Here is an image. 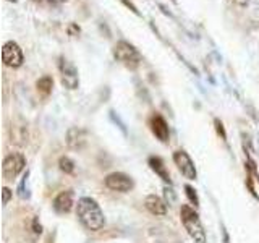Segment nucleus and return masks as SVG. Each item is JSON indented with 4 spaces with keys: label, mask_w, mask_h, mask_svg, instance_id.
Returning a JSON list of instances; mask_svg holds the SVG:
<instances>
[{
    "label": "nucleus",
    "mask_w": 259,
    "mask_h": 243,
    "mask_svg": "<svg viewBox=\"0 0 259 243\" xmlns=\"http://www.w3.org/2000/svg\"><path fill=\"white\" fill-rule=\"evenodd\" d=\"M76 217L81 222V225L91 232H99L105 225V217L99 202L89 196H83L78 199Z\"/></svg>",
    "instance_id": "nucleus-1"
},
{
    "label": "nucleus",
    "mask_w": 259,
    "mask_h": 243,
    "mask_svg": "<svg viewBox=\"0 0 259 243\" xmlns=\"http://www.w3.org/2000/svg\"><path fill=\"white\" fill-rule=\"evenodd\" d=\"M180 221H182V224L185 227L186 233L190 235L194 243H206L207 241L204 227H202L199 214L194 211V208H191L188 205H182V208H180Z\"/></svg>",
    "instance_id": "nucleus-2"
},
{
    "label": "nucleus",
    "mask_w": 259,
    "mask_h": 243,
    "mask_svg": "<svg viewBox=\"0 0 259 243\" xmlns=\"http://www.w3.org/2000/svg\"><path fill=\"white\" fill-rule=\"evenodd\" d=\"M113 57L130 70H136L143 62V55L140 54V51L135 46L126 43V40H120V43L115 44V47H113Z\"/></svg>",
    "instance_id": "nucleus-3"
},
{
    "label": "nucleus",
    "mask_w": 259,
    "mask_h": 243,
    "mask_svg": "<svg viewBox=\"0 0 259 243\" xmlns=\"http://www.w3.org/2000/svg\"><path fill=\"white\" fill-rule=\"evenodd\" d=\"M26 167V157L21 152H10L2 162V175L7 180H13Z\"/></svg>",
    "instance_id": "nucleus-4"
},
{
    "label": "nucleus",
    "mask_w": 259,
    "mask_h": 243,
    "mask_svg": "<svg viewBox=\"0 0 259 243\" xmlns=\"http://www.w3.org/2000/svg\"><path fill=\"white\" fill-rule=\"evenodd\" d=\"M104 183L109 190L118 193H128L133 190L135 182L133 178L123 172H112L104 178Z\"/></svg>",
    "instance_id": "nucleus-5"
},
{
    "label": "nucleus",
    "mask_w": 259,
    "mask_h": 243,
    "mask_svg": "<svg viewBox=\"0 0 259 243\" xmlns=\"http://www.w3.org/2000/svg\"><path fill=\"white\" fill-rule=\"evenodd\" d=\"M174 162L177 169L180 170L182 175L186 178V180H196L198 178V172H196V166H194L193 159L190 157V154L183 151V149H178L174 152Z\"/></svg>",
    "instance_id": "nucleus-6"
},
{
    "label": "nucleus",
    "mask_w": 259,
    "mask_h": 243,
    "mask_svg": "<svg viewBox=\"0 0 259 243\" xmlns=\"http://www.w3.org/2000/svg\"><path fill=\"white\" fill-rule=\"evenodd\" d=\"M2 60L7 67H12V68H20L23 62H24V55L21 47L13 43V40H8V43L4 44L2 47Z\"/></svg>",
    "instance_id": "nucleus-7"
},
{
    "label": "nucleus",
    "mask_w": 259,
    "mask_h": 243,
    "mask_svg": "<svg viewBox=\"0 0 259 243\" xmlns=\"http://www.w3.org/2000/svg\"><path fill=\"white\" fill-rule=\"evenodd\" d=\"M59 70H60V79H62V85L67 88V89H76L79 86V75H78V70L76 67L73 65L70 60L67 59H60L59 63Z\"/></svg>",
    "instance_id": "nucleus-8"
},
{
    "label": "nucleus",
    "mask_w": 259,
    "mask_h": 243,
    "mask_svg": "<svg viewBox=\"0 0 259 243\" xmlns=\"http://www.w3.org/2000/svg\"><path fill=\"white\" fill-rule=\"evenodd\" d=\"M149 127H151V132L154 133V136L157 138L159 141L162 143H167L168 138H170V130L165 118L160 115V113H154L149 118Z\"/></svg>",
    "instance_id": "nucleus-9"
},
{
    "label": "nucleus",
    "mask_w": 259,
    "mask_h": 243,
    "mask_svg": "<svg viewBox=\"0 0 259 243\" xmlns=\"http://www.w3.org/2000/svg\"><path fill=\"white\" fill-rule=\"evenodd\" d=\"M67 146L73 151H81L88 143V133L79 127H71L67 132Z\"/></svg>",
    "instance_id": "nucleus-10"
},
{
    "label": "nucleus",
    "mask_w": 259,
    "mask_h": 243,
    "mask_svg": "<svg viewBox=\"0 0 259 243\" xmlns=\"http://www.w3.org/2000/svg\"><path fill=\"white\" fill-rule=\"evenodd\" d=\"M73 193L70 190L60 191L52 201V208L57 214H68L70 211L73 209Z\"/></svg>",
    "instance_id": "nucleus-11"
},
{
    "label": "nucleus",
    "mask_w": 259,
    "mask_h": 243,
    "mask_svg": "<svg viewBox=\"0 0 259 243\" xmlns=\"http://www.w3.org/2000/svg\"><path fill=\"white\" fill-rule=\"evenodd\" d=\"M144 208L149 211L152 216H165L167 214V202L157 194H148L144 199Z\"/></svg>",
    "instance_id": "nucleus-12"
},
{
    "label": "nucleus",
    "mask_w": 259,
    "mask_h": 243,
    "mask_svg": "<svg viewBox=\"0 0 259 243\" xmlns=\"http://www.w3.org/2000/svg\"><path fill=\"white\" fill-rule=\"evenodd\" d=\"M148 164H149L152 172L156 174L157 177H160L165 183H168V185L172 183V180H170V174H168V170H167V166H165V162L162 160V157H159V156H151L148 159Z\"/></svg>",
    "instance_id": "nucleus-13"
},
{
    "label": "nucleus",
    "mask_w": 259,
    "mask_h": 243,
    "mask_svg": "<svg viewBox=\"0 0 259 243\" xmlns=\"http://www.w3.org/2000/svg\"><path fill=\"white\" fill-rule=\"evenodd\" d=\"M36 88H37V93L40 96H49L52 93V88H54V79L51 76H42V78H39L37 79V83H36Z\"/></svg>",
    "instance_id": "nucleus-14"
},
{
    "label": "nucleus",
    "mask_w": 259,
    "mask_h": 243,
    "mask_svg": "<svg viewBox=\"0 0 259 243\" xmlns=\"http://www.w3.org/2000/svg\"><path fill=\"white\" fill-rule=\"evenodd\" d=\"M59 167H60L62 172H65V174H73V172H75V162H73L68 156H62L59 159Z\"/></svg>",
    "instance_id": "nucleus-15"
},
{
    "label": "nucleus",
    "mask_w": 259,
    "mask_h": 243,
    "mask_svg": "<svg viewBox=\"0 0 259 243\" xmlns=\"http://www.w3.org/2000/svg\"><path fill=\"white\" fill-rule=\"evenodd\" d=\"M185 194H186V198H188L191 201V205H194V208H198L199 206V198H198V193L196 190L193 188V186L190 185H185Z\"/></svg>",
    "instance_id": "nucleus-16"
},
{
    "label": "nucleus",
    "mask_w": 259,
    "mask_h": 243,
    "mask_svg": "<svg viewBox=\"0 0 259 243\" xmlns=\"http://www.w3.org/2000/svg\"><path fill=\"white\" fill-rule=\"evenodd\" d=\"M164 194H165V202H167V205H174L175 199H177L174 190L168 188V186H165V188H164Z\"/></svg>",
    "instance_id": "nucleus-17"
},
{
    "label": "nucleus",
    "mask_w": 259,
    "mask_h": 243,
    "mask_svg": "<svg viewBox=\"0 0 259 243\" xmlns=\"http://www.w3.org/2000/svg\"><path fill=\"white\" fill-rule=\"evenodd\" d=\"M12 190L10 188H7V186H4L2 188V202H4V206H7L8 202H10V199H12Z\"/></svg>",
    "instance_id": "nucleus-18"
},
{
    "label": "nucleus",
    "mask_w": 259,
    "mask_h": 243,
    "mask_svg": "<svg viewBox=\"0 0 259 243\" xmlns=\"http://www.w3.org/2000/svg\"><path fill=\"white\" fill-rule=\"evenodd\" d=\"M214 125H215V130L219 135H222V140H227V135H225V130H224V124L219 118L214 120Z\"/></svg>",
    "instance_id": "nucleus-19"
},
{
    "label": "nucleus",
    "mask_w": 259,
    "mask_h": 243,
    "mask_svg": "<svg viewBox=\"0 0 259 243\" xmlns=\"http://www.w3.org/2000/svg\"><path fill=\"white\" fill-rule=\"evenodd\" d=\"M224 241H225V243H229V235H227L225 230H224Z\"/></svg>",
    "instance_id": "nucleus-20"
},
{
    "label": "nucleus",
    "mask_w": 259,
    "mask_h": 243,
    "mask_svg": "<svg viewBox=\"0 0 259 243\" xmlns=\"http://www.w3.org/2000/svg\"><path fill=\"white\" fill-rule=\"evenodd\" d=\"M57 2H67V0H57Z\"/></svg>",
    "instance_id": "nucleus-21"
},
{
    "label": "nucleus",
    "mask_w": 259,
    "mask_h": 243,
    "mask_svg": "<svg viewBox=\"0 0 259 243\" xmlns=\"http://www.w3.org/2000/svg\"><path fill=\"white\" fill-rule=\"evenodd\" d=\"M12 2H16V0H12Z\"/></svg>",
    "instance_id": "nucleus-22"
}]
</instances>
